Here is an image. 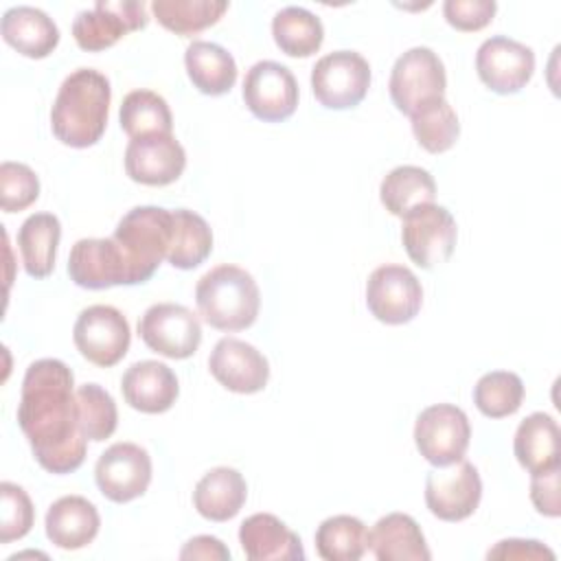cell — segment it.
I'll return each instance as SVG.
<instances>
[{"label": "cell", "instance_id": "36", "mask_svg": "<svg viewBox=\"0 0 561 561\" xmlns=\"http://www.w3.org/2000/svg\"><path fill=\"white\" fill-rule=\"evenodd\" d=\"M524 401V381L511 370H491L473 386V403L489 419L515 414Z\"/></svg>", "mask_w": 561, "mask_h": 561}, {"label": "cell", "instance_id": "22", "mask_svg": "<svg viewBox=\"0 0 561 561\" xmlns=\"http://www.w3.org/2000/svg\"><path fill=\"white\" fill-rule=\"evenodd\" d=\"M101 528L96 506L81 495H64L46 511V537L61 550H79L94 541Z\"/></svg>", "mask_w": 561, "mask_h": 561}, {"label": "cell", "instance_id": "23", "mask_svg": "<svg viewBox=\"0 0 561 561\" xmlns=\"http://www.w3.org/2000/svg\"><path fill=\"white\" fill-rule=\"evenodd\" d=\"M0 33L11 48L31 59L48 57L59 44V28L53 18H48V13L42 9L26 4L4 11Z\"/></svg>", "mask_w": 561, "mask_h": 561}, {"label": "cell", "instance_id": "20", "mask_svg": "<svg viewBox=\"0 0 561 561\" xmlns=\"http://www.w3.org/2000/svg\"><path fill=\"white\" fill-rule=\"evenodd\" d=\"M121 392L129 408L145 414H162L175 403L180 383L167 364L142 359L123 373Z\"/></svg>", "mask_w": 561, "mask_h": 561}, {"label": "cell", "instance_id": "40", "mask_svg": "<svg viewBox=\"0 0 561 561\" xmlns=\"http://www.w3.org/2000/svg\"><path fill=\"white\" fill-rule=\"evenodd\" d=\"M497 4L493 0H447L443 15L449 26L462 33H473L491 24Z\"/></svg>", "mask_w": 561, "mask_h": 561}, {"label": "cell", "instance_id": "2", "mask_svg": "<svg viewBox=\"0 0 561 561\" xmlns=\"http://www.w3.org/2000/svg\"><path fill=\"white\" fill-rule=\"evenodd\" d=\"M112 101V88L103 72L79 68L70 72L55 96L50 129L68 147L85 149L101 140Z\"/></svg>", "mask_w": 561, "mask_h": 561}, {"label": "cell", "instance_id": "28", "mask_svg": "<svg viewBox=\"0 0 561 561\" xmlns=\"http://www.w3.org/2000/svg\"><path fill=\"white\" fill-rule=\"evenodd\" d=\"M61 224L53 213H35L18 230V248L31 278H46L57 259Z\"/></svg>", "mask_w": 561, "mask_h": 561}, {"label": "cell", "instance_id": "35", "mask_svg": "<svg viewBox=\"0 0 561 561\" xmlns=\"http://www.w3.org/2000/svg\"><path fill=\"white\" fill-rule=\"evenodd\" d=\"M412 134L416 142L430 153H445L460 136V123L447 99H434L421 105L412 116Z\"/></svg>", "mask_w": 561, "mask_h": 561}, {"label": "cell", "instance_id": "3", "mask_svg": "<svg viewBox=\"0 0 561 561\" xmlns=\"http://www.w3.org/2000/svg\"><path fill=\"white\" fill-rule=\"evenodd\" d=\"M195 305L202 320L213 329L243 331L259 316L261 291L250 272L221 263L197 280Z\"/></svg>", "mask_w": 561, "mask_h": 561}, {"label": "cell", "instance_id": "37", "mask_svg": "<svg viewBox=\"0 0 561 561\" xmlns=\"http://www.w3.org/2000/svg\"><path fill=\"white\" fill-rule=\"evenodd\" d=\"M77 414L83 436L92 443H101L116 432V403L112 394L99 383H83L77 388Z\"/></svg>", "mask_w": 561, "mask_h": 561}, {"label": "cell", "instance_id": "41", "mask_svg": "<svg viewBox=\"0 0 561 561\" xmlns=\"http://www.w3.org/2000/svg\"><path fill=\"white\" fill-rule=\"evenodd\" d=\"M559 480H561V465L530 473V502L535 504L537 513L546 517L561 515Z\"/></svg>", "mask_w": 561, "mask_h": 561}, {"label": "cell", "instance_id": "42", "mask_svg": "<svg viewBox=\"0 0 561 561\" xmlns=\"http://www.w3.org/2000/svg\"><path fill=\"white\" fill-rule=\"evenodd\" d=\"M486 559H519V561H554V552L537 539H502L489 552Z\"/></svg>", "mask_w": 561, "mask_h": 561}, {"label": "cell", "instance_id": "43", "mask_svg": "<svg viewBox=\"0 0 561 561\" xmlns=\"http://www.w3.org/2000/svg\"><path fill=\"white\" fill-rule=\"evenodd\" d=\"M180 559L193 561V559H206V561H228L230 550L224 546L221 539L210 535H197L184 543L180 550Z\"/></svg>", "mask_w": 561, "mask_h": 561}, {"label": "cell", "instance_id": "24", "mask_svg": "<svg viewBox=\"0 0 561 561\" xmlns=\"http://www.w3.org/2000/svg\"><path fill=\"white\" fill-rule=\"evenodd\" d=\"M368 550L377 561H430L421 526L408 513H388L368 530Z\"/></svg>", "mask_w": 561, "mask_h": 561}, {"label": "cell", "instance_id": "12", "mask_svg": "<svg viewBox=\"0 0 561 561\" xmlns=\"http://www.w3.org/2000/svg\"><path fill=\"white\" fill-rule=\"evenodd\" d=\"M482 500V480L478 469L465 458L436 467L425 478V504L443 522H462L471 517Z\"/></svg>", "mask_w": 561, "mask_h": 561}, {"label": "cell", "instance_id": "14", "mask_svg": "<svg viewBox=\"0 0 561 561\" xmlns=\"http://www.w3.org/2000/svg\"><path fill=\"white\" fill-rule=\"evenodd\" d=\"M245 107L265 123L287 121L298 107V81L278 61H256L243 79Z\"/></svg>", "mask_w": 561, "mask_h": 561}, {"label": "cell", "instance_id": "15", "mask_svg": "<svg viewBox=\"0 0 561 561\" xmlns=\"http://www.w3.org/2000/svg\"><path fill=\"white\" fill-rule=\"evenodd\" d=\"M423 305V287L412 270L381 265L366 283V307L383 324H405L416 318Z\"/></svg>", "mask_w": 561, "mask_h": 561}, {"label": "cell", "instance_id": "31", "mask_svg": "<svg viewBox=\"0 0 561 561\" xmlns=\"http://www.w3.org/2000/svg\"><path fill=\"white\" fill-rule=\"evenodd\" d=\"M276 46L289 57H311L320 50L324 26L320 18L302 7H285L272 20Z\"/></svg>", "mask_w": 561, "mask_h": 561}, {"label": "cell", "instance_id": "38", "mask_svg": "<svg viewBox=\"0 0 561 561\" xmlns=\"http://www.w3.org/2000/svg\"><path fill=\"white\" fill-rule=\"evenodd\" d=\"M0 500V543L26 537L35 524V508L28 493L13 482H2Z\"/></svg>", "mask_w": 561, "mask_h": 561}, {"label": "cell", "instance_id": "33", "mask_svg": "<svg viewBox=\"0 0 561 561\" xmlns=\"http://www.w3.org/2000/svg\"><path fill=\"white\" fill-rule=\"evenodd\" d=\"M118 121L129 138L149 134H173L169 103L153 90L129 92L118 110Z\"/></svg>", "mask_w": 561, "mask_h": 561}, {"label": "cell", "instance_id": "4", "mask_svg": "<svg viewBox=\"0 0 561 561\" xmlns=\"http://www.w3.org/2000/svg\"><path fill=\"white\" fill-rule=\"evenodd\" d=\"M173 234V210L160 206H136L118 221L112 239L121 248L129 285L147 283L167 259Z\"/></svg>", "mask_w": 561, "mask_h": 561}, {"label": "cell", "instance_id": "39", "mask_svg": "<svg viewBox=\"0 0 561 561\" xmlns=\"http://www.w3.org/2000/svg\"><path fill=\"white\" fill-rule=\"evenodd\" d=\"M39 197V180L35 171L22 162L0 164V204L4 213H20Z\"/></svg>", "mask_w": 561, "mask_h": 561}, {"label": "cell", "instance_id": "5", "mask_svg": "<svg viewBox=\"0 0 561 561\" xmlns=\"http://www.w3.org/2000/svg\"><path fill=\"white\" fill-rule=\"evenodd\" d=\"M447 75L440 57L427 46L405 50L392 66L388 92L399 112L412 116L421 105L443 99Z\"/></svg>", "mask_w": 561, "mask_h": 561}, {"label": "cell", "instance_id": "13", "mask_svg": "<svg viewBox=\"0 0 561 561\" xmlns=\"http://www.w3.org/2000/svg\"><path fill=\"white\" fill-rule=\"evenodd\" d=\"M151 456L136 443L110 445L94 465V480L103 497L116 504L140 497L151 482Z\"/></svg>", "mask_w": 561, "mask_h": 561}, {"label": "cell", "instance_id": "10", "mask_svg": "<svg viewBox=\"0 0 561 561\" xmlns=\"http://www.w3.org/2000/svg\"><path fill=\"white\" fill-rule=\"evenodd\" d=\"M72 340L90 364L110 368L127 355L131 331L127 318L116 307L92 305L79 313Z\"/></svg>", "mask_w": 561, "mask_h": 561}, {"label": "cell", "instance_id": "30", "mask_svg": "<svg viewBox=\"0 0 561 561\" xmlns=\"http://www.w3.org/2000/svg\"><path fill=\"white\" fill-rule=\"evenodd\" d=\"M213 252V230L208 221L188 210H173V234L167 261L178 270H193L202 265Z\"/></svg>", "mask_w": 561, "mask_h": 561}, {"label": "cell", "instance_id": "9", "mask_svg": "<svg viewBox=\"0 0 561 561\" xmlns=\"http://www.w3.org/2000/svg\"><path fill=\"white\" fill-rule=\"evenodd\" d=\"M138 335L153 353L169 359H186L202 344V324L188 307L158 302L140 316Z\"/></svg>", "mask_w": 561, "mask_h": 561}, {"label": "cell", "instance_id": "19", "mask_svg": "<svg viewBox=\"0 0 561 561\" xmlns=\"http://www.w3.org/2000/svg\"><path fill=\"white\" fill-rule=\"evenodd\" d=\"M70 280L83 289H107L129 285L125 256L112 237L79 239L68 256Z\"/></svg>", "mask_w": 561, "mask_h": 561}, {"label": "cell", "instance_id": "21", "mask_svg": "<svg viewBox=\"0 0 561 561\" xmlns=\"http://www.w3.org/2000/svg\"><path fill=\"white\" fill-rule=\"evenodd\" d=\"M239 543L250 561H302L300 537L272 513H254L239 526Z\"/></svg>", "mask_w": 561, "mask_h": 561}, {"label": "cell", "instance_id": "8", "mask_svg": "<svg viewBox=\"0 0 561 561\" xmlns=\"http://www.w3.org/2000/svg\"><path fill=\"white\" fill-rule=\"evenodd\" d=\"M401 219V241L412 263L423 270H432L451 256L458 239V226L445 206L423 204Z\"/></svg>", "mask_w": 561, "mask_h": 561}, {"label": "cell", "instance_id": "18", "mask_svg": "<svg viewBox=\"0 0 561 561\" xmlns=\"http://www.w3.org/2000/svg\"><path fill=\"white\" fill-rule=\"evenodd\" d=\"M210 375L230 392L254 394L267 386L270 364L252 344L237 337H221L208 357Z\"/></svg>", "mask_w": 561, "mask_h": 561}, {"label": "cell", "instance_id": "17", "mask_svg": "<svg viewBox=\"0 0 561 561\" xmlns=\"http://www.w3.org/2000/svg\"><path fill=\"white\" fill-rule=\"evenodd\" d=\"M186 167V151L173 134L131 138L125 149V173L145 186L173 184Z\"/></svg>", "mask_w": 561, "mask_h": 561}, {"label": "cell", "instance_id": "25", "mask_svg": "<svg viewBox=\"0 0 561 561\" xmlns=\"http://www.w3.org/2000/svg\"><path fill=\"white\" fill-rule=\"evenodd\" d=\"M248 484L232 467H215L202 476L193 491L195 511L210 522L232 519L245 504Z\"/></svg>", "mask_w": 561, "mask_h": 561}, {"label": "cell", "instance_id": "11", "mask_svg": "<svg viewBox=\"0 0 561 561\" xmlns=\"http://www.w3.org/2000/svg\"><path fill=\"white\" fill-rule=\"evenodd\" d=\"M147 22L145 2L99 0L92 9L77 13L72 22V37L81 50L99 53L114 46L127 33L145 28Z\"/></svg>", "mask_w": 561, "mask_h": 561}, {"label": "cell", "instance_id": "34", "mask_svg": "<svg viewBox=\"0 0 561 561\" xmlns=\"http://www.w3.org/2000/svg\"><path fill=\"white\" fill-rule=\"evenodd\" d=\"M156 20L175 35H197L219 22L228 11L226 0H153Z\"/></svg>", "mask_w": 561, "mask_h": 561}, {"label": "cell", "instance_id": "29", "mask_svg": "<svg viewBox=\"0 0 561 561\" xmlns=\"http://www.w3.org/2000/svg\"><path fill=\"white\" fill-rule=\"evenodd\" d=\"M436 182L427 169L414 164H401L392 169L379 186V199L394 217H403L410 210L434 204Z\"/></svg>", "mask_w": 561, "mask_h": 561}, {"label": "cell", "instance_id": "6", "mask_svg": "<svg viewBox=\"0 0 561 561\" xmlns=\"http://www.w3.org/2000/svg\"><path fill=\"white\" fill-rule=\"evenodd\" d=\"M370 88V66L355 50H335L320 57L311 70V90L327 110L359 105Z\"/></svg>", "mask_w": 561, "mask_h": 561}, {"label": "cell", "instance_id": "7", "mask_svg": "<svg viewBox=\"0 0 561 561\" xmlns=\"http://www.w3.org/2000/svg\"><path fill=\"white\" fill-rule=\"evenodd\" d=\"M471 440L467 414L451 403L425 408L414 423L419 454L434 467H447L465 458Z\"/></svg>", "mask_w": 561, "mask_h": 561}, {"label": "cell", "instance_id": "16", "mask_svg": "<svg viewBox=\"0 0 561 561\" xmlns=\"http://www.w3.org/2000/svg\"><path fill=\"white\" fill-rule=\"evenodd\" d=\"M480 81L495 94H517L533 79L535 53L506 35L484 39L476 53Z\"/></svg>", "mask_w": 561, "mask_h": 561}, {"label": "cell", "instance_id": "32", "mask_svg": "<svg viewBox=\"0 0 561 561\" xmlns=\"http://www.w3.org/2000/svg\"><path fill=\"white\" fill-rule=\"evenodd\" d=\"M316 550L324 561H359L368 550V528L353 515L327 517L316 530Z\"/></svg>", "mask_w": 561, "mask_h": 561}, {"label": "cell", "instance_id": "27", "mask_svg": "<svg viewBox=\"0 0 561 561\" xmlns=\"http://www.w3.org/2000/svg\"><path fill=\"white\" fill-rule=\"evenodd\" d=\"M559 425L546 412L528 414L513 438V451L517 462L528 471L537 473L561 465L559 458Z\"/></svg>", "mask_w": 561, "mask_h": 561}, {"label": "cell", "instance_id": "1", "mask_svg": "<svg viewBox=\"0 0 561 561\" xmlns=\"http://www.w3.org/2000/svg\"><path fill=\"white\" fill-rule=\"evenodd\" d=\"M18 423L42 469L61 476L83 465L88 438L79 425L75 375L61 359L44 357L26 368Z\"/></svg>", "mask_w": 561, "mask_h": 561}, {"label": "cell", "instance_id": "26", "mask_svg": "<svg viewBox=\"0 0 561 561\" xmlns=\"http://www.w3.org/2000/svg\"><path fill=\"white\" fill-rule=\"evenodd\" d=\"M184 66L193 88L208 96H221L230 92L239 72L234 57L224 46L202 39H195L186 46Z\"/></svg>", "mask_w": 561, "mask_h": 561}]
</instances>
